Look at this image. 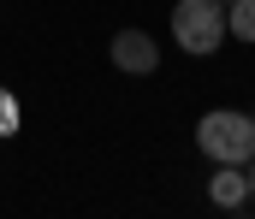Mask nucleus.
Returning <instances> with one entry per match:
<instances>
[{
	"label": "nucleus",
	"instance_id": "nucleus-2",
	"mask_svg": "<svg viewBox=\"0 0 255 219\" xmlns=\"http://www.w3.org/2000/svg\"><path fill=\"white\" fill-rule=\"evenodd\" d=\"M172 36L184 54H214L226 42V6L220 0H178L172 6Z\"/></svg>",
	"mask_w": 255,
	"mask_h": 219
},
{
	"label": "nucleus",
	"instance_id": "nucleus-7",
	"mask_svg": "<svg viewBox=\"0 0 255 219\" xmlns=\"http://www.w3.org/2000/svg\"><path fill=\"white\" fill-rule=\"evenodd\" d=\"M250 202H255V166H250Z\"/></svg>",
	"mask_w": 255,
	"mask_h": 219
},
{
	"label": "nucleus",
	"instance_id": "nucleus-1",
	"mask_svg": "<svg viewBox=\"0 0 255 219\" xmlns=\"http://www.w3.org/2000/svg\"><path fill=\"white\" fill-rule=\"evenodd\" d=\"M196 143H202V154L214 166H250L255 160V119L232 113V107H214V113H202Z\"/></svg>",
	"mask_w": 255,
	"mask_h": 219
},
{
	"label": "nucleus",
	"instance_id": "nucleus-4",
	"mask_svg": "<svg viewBox=\"0 0 255 219\" xmlns=\"http://www.w3.org/2000/svg\"><path fill=\"white\" fill-rule=\"evenodd\" d=\"M208 202H214V208H244V202H250V172H244V166H220V172L208 178Z\"/></svg>",
	"mask_w": 255,
	"mask_h": 219
},
{
	"label": "nucleus",
	"instance_id": "nucleus-3",
	"mask_svg": "<svg viewBox=\"0 0 255 219\" xmlns=\"http://www.w3.org/2000/svg\"><path fill=\"white\" fill-rule=\"evenodd\" d=\"M113 66L130 72V77L160 72V48H154V36H142V30H119V36H113Z\"/></svg>",
	"mask_w": 255,
	"mask_h": 219
},
{
	"label": "nucleus",
	"instance_id": "nucleus-5",
	"mask_svg": "<svg viewBox=\"0 0 255 219\" xmlns=\"http://www.w3.org/2000/svg\"><path fill=\"white\" fill-rule=\"evenodd\" d=\"M226 36L255 42V0H232V6H226Z\"/></svg>",
	"mask_w": 255,
	"mask_h": 219
},
{
	"label": "nucleus",
	"instance_id": "nucleus-6",
	"mask_svg": "<svg viewBox=\"0 0 255 219\" xmlns=\"http://www.w3.org/2000/svg\"><path fill=\"white\" fill-rule=\"evenodd\" d=\"M0 137H18V95L0 89Z\"/></svg>",
	"mask_w": 255,
	"mask_h": 219
},
{
	"label": "nucleus",
	"instance_id": "nucleus-8",
	"mask_svg": "<svg viewBox=\"0 0 255 219\" xmlns=\"http://www.w3.org/2000/svg\"><path fill=\"white\" fill-rule=\"evenodd\" d=\"M220 6H232V0H220Z\"/></svg>",
	"mask_w": 255,
	"mask_h": 219
}]
</instances>
